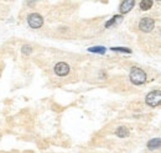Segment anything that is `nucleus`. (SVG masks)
Returning <instances> with one entry per match:
<instances>
[{"mask_svg": "<svg viewBox=\"0 0 161 153\" xmlns=\"http://www.w3.org/2000/svg\"><path fill=\"white\" fill-rule=\"evenodd\" d=\"M21 52H22V55H25V56H30V55L32 53V47H31L30 45H22Z\"/></svg>", "mask_w": 161, "mask_h": 153, "instance_id": "obj_13", "label": "nucleus"}, {"mask_svg": "<svg viewBox=\"0 0 161 153\" xmlns=\"http://www.w3.org/2000/svg\"><path fill=\"white\" fill-rule=\"evenodd\" d=\"M145 103L150 108H158L161 105V90H153L145 96Z\"/></svg>", "mask_w": 161, "mask_h": 153, "instance_id": "obj_2", "label": "nucleus"}, {"mask_svg": "<svg viewBox=\"0 0 161 153\" xmlns=\"http://www.w3.org/2000/svg\"><path fill=\"white\" fill-rule=\"evenodd\" d=\"M26 5H29V6H32V5H36V1H27V3H26Z\"/></svg>", "mask_w": 161, "mask_h": 153, "instance_id": "obj_14", "label": "nucleus"}, {"mask_svg": "<svg viewBox=\"0 0 161 153\" xmlns=\"http://www.w3.org/2000/svg\"><path fill=\"white\" fill-rule=\"evenodd\" d=\"M134 6H135V1H134V0H125V1H121L120 5H119V13H120V15L123 16V15L130 13Z\"/></svg>", "mask_w": 161, "mask_h": 153, "instance_id": "obj_6", "label": "nucleus"}, {"mask_svg": "<svg viewBox=\"0 0 161 153\" xmlns=\"http://www.w3.org/2000/svg\"><path fill=\"white\" fill-rule=\"evenodd\" d=\"M121 19H123V16H121L120 14H119V15H114L112 19H109L105 24H104V27H105V29H109V27H112V26L117 25L118 22H120Z\"/></svg>", "mask_w": 161, "mask_h": 153, "instance_id": "obj_9", "label": "nucleus"}, {"mask_svg": "<svg viewBox=\"0 0 161 153\" xmlns=\"http://www.w3.org/2000/svg\"><path fill=\"white\" fill-rule=\"evenodd\" d=\"M129 79L131 82V84H134V85H142L146 83L147 76L139 67H131L130 73H129Z\"/></svg>", "mask_w": 161, "mask_h": 153, "instance_id": "obj_1", "label": "nucleus"}, {"mask_svg": "<svg viewBox=\"0 0 161 153\" xmlns=\"http://www.w3.org/2000/svg\"><path fill=\"white\" fill-rule=\"evenodd\" d=\"M26 22H27L29 27H31L34 30H37V29H41L42 25H43V18L39 13H31V14L27 15Z\"/></svg>", "mask_w": 161, "mask_h": 153, "instance_id": "obj_3", "label": "nucleus"}, {"mask_svg": "<svg viewBox=\"0 0 161 153\" xmlns=\"http://www.w3.org/2000/svg\"><path fill=\"white\" fill-rule=\"evenodd\" d=\"M109 50L113 52H119V53H128V55L131 53V50L128 47H110Z\"/></svg>", "mask_w": 161, "mask_h": 153, "instance_id": "obj_12", "label": "nucleus"}, {"mask_svg": "<svg viewBox=\"0 0 161 153\" xmlns=\"http://www.w3.org/2000/svg\"><path fill=\"white\" fill-rule=\"evenodd\" d=\"M155 27V21L151 19V18H142L139 22V29L140 31L145 32V34H149L154 30Z\"/></svg>", "mask_w": 161, "mask_h": 153, "instance_id": "obj_5", "label": "nucleus"}, {"mask_svg": "<svg viewBox=\"0 0 161 153\" xmlns=\"http://www.w3.org/2000/svg\"><path fill=\"white\" fill-rule=\"evenodd\" d=\"M88 52L91 53H98V55H104L107 52V48L104 46H93L88 48Z\"/></svg>", "mask_w": 161, "mask_h": 153, "instance_id": "obj_11", "label": "nucleus"}, {"mask_svg": "<svg viewBox=\"0 0 161 153\" xmlns=\"http://www.w3.org/2000/svg\"><path fill=\"white\" fill-rule=\"evenodd\" d=\"M129 135H130V131H129V129L125 127V126H119V127L115 130V136L119 137V138H125V137H128Z\"/></svg>", "mask_w": 161, "mask_h": 153, "instance_id": "obj_8", "label": "nucleus"}, {"mask_svg": "<svg viewBox=\"0 0 161 153\" xmlns=\"http://www.w3.org/2000/svg\"><path fill=\"white\" fill-rule=\"evenodd\" d=\"M69 71H71V67H69V64L66 63V62H58V63H56L55 67H53L55 74L58 76H68V74H69Z\"/></svg>", "mask_w": 161, "mask_h": 153, "instance_id": "obj_4", "label": "nucleus"}, {"mask_svg": "<svg viewBox=\"0 0 161 153\" xmlns=\"http://www.w3.org/2000/svg\"><path fill=\"white\" fill-rule=\"evenodd\" d=\"M154 5V1L153 0H142L139 3V6H140V10L142 11H146V10H150Z\"/></svg>", "mask_w": 161, "mask_h": 153, "instance_id": "obj_10", "label": "nucleus"}, {"mask_svg": "<svg viewBox=\"0 0 161 153\" xmlns=\"http://www.w3.org/2000/svg\"><path fill=\"white\" fill-rule=\"evenodd\" d=\"M146 147H147V150H150V151H155V150L160 148L161 147V138H159V137H156V138H151V140L147 142Z\"/></svg>", "mask_w": 161, "mask_h": 153, "instance_id": "obj_7", "label": "nucleus"}]
</instances>
